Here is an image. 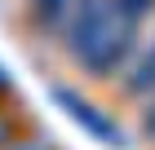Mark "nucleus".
I'll list each match as a JSON object with an SVG mask.
<instances>
[{"instance_id": "8", "label": "nucleus", "mask_w": 155, "mask_h": 150, "mask_svg": "<svg viewBox=\"0 0 155 150\" xmlns=\"http://www.w3.org/2000/svg\"><path fill=\"white\" fill-rule=\"evenodd\" d=\"M0 88H5V71H0Z\"/></svg>"}, {"instance_id": "7", "label": "nucleus", "mask_w": 155, "mask_h": 150, "mask_svg": "<svg viewBox=\"0 0 155 150\" xmlns=\"http://www.w3.org/2000/svg\"><path fill=\"white\" fill-rule=\"evenodd\" d=\"M146 132H151V137H155V110H151V115H146Z\"/></svg>"}, {"instance_id": "4", "label": "nucleus", "mask_w": 155, "mask_h": 150, "mask_svg": "<svg viewBox=\"0 0 155 150\" xmlns=\"http://www.w3.org/2000/svg\"><path fill=\"white\" fill-rule=\"evenodd\" d=\"M53 97H58V102L67 106V110H71V115L80 119L84 128H89V132H97V137H107V141H120V132H115V128H111L102 115H97V110H93L89 102H80V97H75L71 88H53Z\"/></svg>"}, {"instance_id": "3", "label": "nucleus", "mask_w": 155, "mask_h": 150, "mask_svg": "<svg viewBox=\"0 0 155 150\" xmlns=\"http://www.w3.org/2000/svg\"><path fill=\"white\" fill-rule=\"evenodd\" d=\"M75 9H80V0H27V22L40 35H53L71 22Z\"/></svg>"}, {"instance_id": "1", "label": "nucleus", "mask_w": 155, "mask_h": 150, "mask_svg": "<svg viewBox=\"0 0 155 150\" xmlns=\"http://www.w3.org/2000/svg\"><path fill=\"white\" fill-rule=\"evenodd\" d=\"M133 44H137V22H129V18H120V13H115V18L93 35V44L84 49L75 62H80L84 71H93L97 80H107L111 71H120V62L133 53Z\"/></svg>"}, {"instance_id": "2", "label": "nucleus", "mask_w": 155, "mask_h": 150, "mask_svg": "<svg viewBox=\"0 0 155 150\" xmlns=\"http://www.w3.org/2000/svg\"><path fill=\"white\" fill-rule=\"evenodd\" d=\"M111 18H115V0H80V9L71 13V22L62 27V49H67V58L75 62Z\"/></svg>"}, {"instance_id": "5", "label": "nucleus", "mask_w": 155, "mask_h": 150, "mask_svg": "<svg viewBox=\"0 0 155 150\" xmlns=\"http://www.w3.org/2000/svg\"><path fill=\"white\" fill-rule=\"evenodd\" d=\"M146 88H155V44L142 53V62H137V66L129 71V80H124V93H133V97L146 93Z\"/></svg>"}, {"instance_id": "6", "label": "nucleus", "mask_w": 155, "mask_h": 150, "mask_svg": "<svg viewBox=\"0 0 155 150\" xmlns=\"http://www.w3.org/2000/svg\"><path fill=\"white\" fill-rule=\"evenodd\" d=\"M151 9H155V0H115V13L129 18V22H142Z\"/></svg>"}]
</instances>
